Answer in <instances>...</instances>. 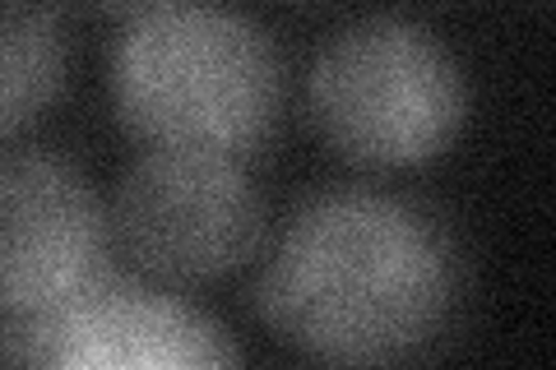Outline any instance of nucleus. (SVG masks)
Returning <instances> with one entry per match:
<instances>
[{
	"label": "nucleus",
	"mask_w": 556,
	"mask_h": 370,
	"mask_svg": "<svg viewBox=\"0 0 556 370\" xmlns=\"http://www.w3.org/2000/svg\"><path fill=\"white\" fill-rule=\"evenodd\" d=\"M65 75V33L56 10L5 5L0 20V130L20 135L56 98Z\"/></svg>",
	"instance_id": "obj_7"
},
{
	"label": "nucleus",
	"mask_w": 556,
	"mask_h": 370,
	"mask_svg": "<svg viewBox=\"0 0 556 370\" xmlns=\"http://www.w3.org/2000/svg\"><path fill=\"white\" fill-rule=\"evenodd\" d=\"M108 218L84 171L56 149L0 163V302L5 320H47L108 278Z\"/></svg>",
	"instance_id": "obj_6"
},
{
	"label": "nucleus",
	"mask_w": 556,
	"mask_h": 370,
	"mask_svg": "<svg viewBox=\"0 0 556 370\" xmlns=\"http://www.w3.org/2000/svg\"><path fill=\"white\" fill-rule=\"evenodd\" d=\"M464 296L450 227L417 200L343 186L311 195L260 264L251 302L320 370H404L445 339Z\"/></svg>",
	"instance_id": "obj_1"
},
{
	"label": "nucleus",
	"mask_w": 556,
	"mask_h": 370,
	"mask_svg": "<svg viewBox=\"0 0 556 370\" xmlns=\"http://www.w3.org/2000/svg\"><path fill=\"white\" fill-rule=\"evenodd\" d=\"M112 98L149 149L241 153L283 107V61L251 14L223 5L130 10L112 47Z\"/></svg>",
	"instance_id": "obj_2"
},
{
	"label": "nucleus",
	"mask_w": 556,
	"mask_h": 370,
	"mask_svg": "<svg viewBox=\"0 0 556 370\" xmlns=\"http://www.w3.org/2000/svg\"><path fill=\"white\" fill-rule=\"evenodd\" d=\"M121 251L163 283H208L265 241V204L232 153L144 149L112 200Z\"/></svg>",
	"instance_id": "obj_4"
},
{
	"label": "nucleus",
	"mask_w": 556,
	"mask_h": 370,
	"mask_svg": "<svg viewBox=\"0 0 556 370\" xmlns=\"http://www.w3.org/2000/svg\"><path fill=\"white\" fill-rule=\"evenodd\" d=\"M20 370H241L232 333L195 302L108 273L47 320H5Z\"/></svg>",
	"instance_id": "obj_5"
},
{
	"label": "nucleus",
	"mask_w": 556,
	"mask_h": 370,
	"mask_svg": "<svg viewBox=\"0 0 556 370\" xmlns=\"http://www.w3.org/2000/svg\"><path fill=\"white\" fill-rule=\"evenodd\" d=\"M306 112L334 153L367 167H417L445 153L468 116V84L437 33L408 14H367L320 42Z\"/></svg>",
	"instance_id": "obj_3"
}]
</instances>
